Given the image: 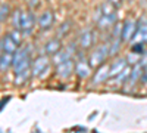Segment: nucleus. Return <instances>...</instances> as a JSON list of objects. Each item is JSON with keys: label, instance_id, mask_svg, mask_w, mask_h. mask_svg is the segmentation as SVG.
Returning a JSON list of instances; mask_svg holds the SVG:
<instances>
[{"label": "nucleus", "instance_id": "nucleus-1", "mask_svg": "<svg viewBox=\"0 0 147 133\" xmlns=\"http://www.w3.org/2000/svg\"><path fill=\"white\" fill-rule=\"evenodd\" d=\"M15 72H21L27 68H31L30 62V47H18V50L13 53V62H12Z\"/></svg>", "mask_w": 147, "mask_h": 133}, {"label": "nucleus", "instance_id": "nucleus-2", "mask_svg": "<svg viewBox=\"0 0 147 133\" xmlns=\"http://www.w3.org/2000/svg\"><path fill=\"white\" fill-rule=\"evenodd\" d=\"M110 50V47H109V43H102L99 47H96V50L90 55V59H88V62H90V67H99L105 59L106 56H109Z\"/></svg>", "mask_w": 147, "mask_h": 133}, {"label": "nucleus", "instance_id": "nucleus-3", "mask_svg": "<svg viewBox=\"0 0 147 133\" xmlns=\"http://www.w3.org/2000/svg\"><path fill=\"white\" fill-rule=\"evenodd\" d=\"M49 64L50 62H49L47 56H38L31 65V76L43 78L49 72Z\"/></svg>", "mask_w": 147, "mask_h": 133}, {"label": "nucleus", "instance_id": "nucleus-4", "mask_svg": "<svg viewBox=\"0 0 147 133\" xmlns=\"http://www.w3.org/2000/svg\"><path fill=\"white\" fill-rule=\"evenodd\" d=\"M34 24H35V18L32 15V12L30 10H25V12H22V15H21V33L24 37H27V35H31L32 33V27H34Z\"/></svg>", "mask_w": 147, "mask_h": 133}, {"label": "nucleus", "instance_id": "nucleus-5", "mask_svg": "<svg viewBox=\"0 0 147 133\" xmlns=\"http://www.w3.org/2000/svg\"><path fill=\"white\" fill-rule=\"evenodd\" d=\"M137 27L138 24L136 19H127L122 24V42H132L134 35L137 33Z\"/></svg>", "mask_w": 147, "mask_h": 133}, {"label": "nucleus", "instance_id": "nucleus-6", "mask_svg": "<svg viewBox=\"0 0 147 133\" xmlns=\"http://www.w3.org/2000/svg\"><path fill=\"white\" fill-rule=\"evenodd\" d=\"M146 43H147V18H141L131 44H146Z\"/></svg>", "mask_w": 147, "mask_h": 133}, {"label": "nucleus", "instance_id": "nucleus-7", "mask_svg": "<svg viewBox=\"0 0 147 133\" xmlns=\"http://www.w3.org/2000/svg\"><path fill=\"white\" fill-rule=\"evenodd\" d=\"M143 72H144V67L141 65V62L136 64L132 68H131V74H129V78L125 81V89H131L134 84H136L138 80H141V76H143Z\"/></svg>", "mask_w": 147, "mask_h": 133}, {"label": "nucleus", "instance_id": "nucleus-8", "mask_svg": "<svg viewBox=\"0 0 147 133\" xmlns=\"http://www.w3.org/2000/svg\"><path fill=\"white\" fill-rule=\"evenodd\" d=\"M75 52V44H69L68 47H65V49H60L59 52H56L53 55V62L56 65L62 64V62H66L71 59V55Z\"/></svg>", "mask_w": 147, "mask_h": 133}, {"label": "nucleus", "instance_id": "nucleus-9", "mask_svg": "<svg viewBox=\"0 0 147 133\" xmlns=\"http://www.w3.org/2000/svg\"><path fill=\"white\" fill-rule=\"evenodd\" d=\"M57 76L62 77V78H68L74 71H75V62L72 61V59H69V61L66 62H62L57 65Z\"/></svg>", "mask_w": 147, "mask_h": 133}, {"label": "nucleus", "instance_id": "nucleus-10", "mask_svg": "<svg viewBox=\"0 0 147 133\" xmlns=\"http://www.w3.org/2000/svg\"><path fill=\"white\" fill-rule=\"evenodd\" d=\"M75 72L80 78H87L91 74V67L90 62H87L84 58H80V61L75 62Z\"/></svg>", "mask_w": 147, "mask_h": 133}, {"label": "nucleus", "instance_id": "nucleus-11", "mask_svg": "<svg viewBox=\"0 0 147 133\" xmlns=\"http://www.w3.org/2000/svg\"><path fill=\"white\" fill-rule=\"evenodd\" d=\"M127 67H128L127 58H118V59H115V61L112 62V65H110L109 76H110V77H116V76L121 74V72L124 71Z\"/></svg>", "mask_w": 147, "mask_h": 133}, {"label": "nucleus", "instance_id": "nucleus-12", "mask_svg": "<svg viewBox=\"0 0 147 133\" xmlns=\"http://www.w3.org/2000/svg\"><path fill=\"white\" fill-rule=\"evenodd\" d=\"M93 31L90 28H84L81 33H80V37H78V44L81 49H87L93 44Z\"/></svg>", "mask_w": 147, "mask_h": 133}, {"label": "nucleus", "instance_id": "nucleus-13", "mask_svg": "<svg viewBox=\"0 0 147 133\" xmlns=\"http://www.w3.org/2000/svg\"><path fill=\"white\" fill-rule=\"evenodd\" d=\"M2 47H3V52H7V53H15L18 50V42L12 37V34H7L2 39Z\"/></svg>", "mask_w": 147, "mask_h": 133}, {"label": "nucleus", "instance_id": "nucleus-14", "mask_svg": "<svg viewBox=\"0 0 147 133\" xmlns=\"http://www.w3.org/2000/svg\"><path fill=\"white\" fill-rule=\"evenodd\" d=\"M116 21H118V14L112 12V14H103L97 19V24H99L100 28H109L110 25H115Z\"/></svg>", "mask_w": 147, "mask_h": 133}, {"label": "nucleus", "instance_id": "nucleus-15", "mask_svg": "<svg viewBox=\"0 0 147 133\" xmlns=\"http://www.w3.org/2000/svg\"><path fill=\"white\" fill-rule=\"evenodd\" d=\"M53 12L52 10H44L43 14L38 16V25L41 27V30H49L53 24Z\"/></svg>", "mask_w": 147, "mask_h": 133}, {"label": "nucleus", "instance_id": "nucleus-16", "mask_svg": "<svg viewBox=\"0 0 147 133\" xmlns=\"http://www.w3.org/2000/svg\"><path fill=\"white\" fill-rule=\"evenodd\" d=\"M109 71H110V65H102L99 70H97L96 76L93 78V84H100V83L106 81L107 78H110Z\"/></svg>", "mask_w": 147, "mask_h": 133}, {"label": "nucleus", "instance_id": "nucleus-17", "mask_svg": "<svg viewBox=\"0 0 147 133\" xmlns=\"http://www.w3.org/2000/svg\"><path fill=\"white\" fill-rule=\"evenodd\" d=\"M60 39H52V40H49L46 44H44V49H43V52H44V55H55L56 52H59L60 50Z\"/></svg>", "mask_w": 147, "mask_h": 133}, {"label": "nucleus", "instance_id": "nucleus-18", "mask_svg": "<svg viewBox=\"0 0 147 133\" xmlns=\"http://www.w3.org/2000/svg\"><path fill=\"white\" fill-rule=\"evenodd\" d=\"M12 62H13V53H7L3 52V55L0 56V71L5 72L12 67Z\"/></svg>", "mask_w": 147, "mask_h": 133}, {"label": "nucleus", "instance_id": "nucleus-19", "mask_svg": "<svg viewBox=\"0 0 147 133\" xmlns=\"http://www.w3.org/2000/svg\"><path fill=\"white\" fill-rule=\"evenodd\" d=\"M121 42H122V39H119V37H113L112 42L109 43V47H110L109 53H110V56H115V55L119 52V49H121Z\"/></svg>", "mask_w": 147, "mask_h": 133}, {"label": "nucleus", "instance_id": "nucleus-20", "mask_svg": "<svg viewBox=\"0 0 147 133\" xmlns=\"http://www.w3.org/2000/svg\"><path fill=\"white\" fill-rule=\"evenodd\" d=\"M30 74H31V68H27V70H24V71H21V72H16V80H15V83L16 84H24L27 81V78L30 77Z\"/></svg>", "mask_w": 147, "mask_h": 133}, {"label": "nucleus", "instance_id": "nucleus-21", "mask_svg": "<svg viewBox=\"0 0 147 133\" xmlns=\"http://www.w3.org/2000/svg\"><path fill=\"white\" fill-rule=\"evenodd\" d=\"M69 30H71V21H65L62 25L59 27V31H57V39H62V37H65V35L69 33Z\"/></svg>", "mask_w": 147, "mask_h": 133}, {"label": "nucleus", "instance_id": "nucleus-22", "mask_svg": "<svg viewBox=\"0 0 147 133\" xmlns=\"http://www.w3.org/2000/svg\"><path fill=\"white\" fill-rule=\"evenodd\" d=\"M129 74H131V68L127 67L124 71L121 72V74H118V76L115 77V83H125V81L129 78Z\"/></svg>", "mask_w": 147, "mask_h": 133}, {"label": "nucleus", "instance_id": "nucleus-23", "mask_svg": "<svg viewBox=\"0 0 147 133\" xmlns=\"http://www.w3.org/2000/svg\"><path fill=\"white\" fill-rule=\"evenodd\" d=\"M21 15H22L21 10H15L13 12V16H12V24H13V27L16 30L21 27Z\"/></svg>", "mask_w": 147, "mask_h": 133}, {"label": "nucleus", "instance_id": "nucleus-24", "mask_svg": "<svg viewBox=\"0 0 147 133\" xmlns=\"http://www.w3.org/2000/svg\"><path fill=\"white\" fill-rule=\"evenodd\" d=\"M9 12H10V8L9 5H2L0 6V21H5L9 15Z\"/></svg>", "mask_w": 147, "mask_h": 133}, {"label": "nucleus", "instance_id": "nucleus-25", "mask_svg": "<svg viewBox=\"0 0 147 133\" xmlns=\"http://www.w3.org/2000/svg\"><path fill=\"white\" fill-rule=\"evenodd\" d=\"M121 0H109V3H112V5H119Z\"/></svg>", "mask_w": 147, "mask_h": 133}, {"label": "nucleus", "instance_id": "nucleus-26", "mask_svg": "<svg viewBox=\"0 0 147 133\" xmlns=\"http://www.w3.org/2000/svg\"><path fill=\"white\" fill-rule=\"evenodd\" d=\"M6 101H7V98H6V99H3V101H2V104H0V110H2V108H3V105H5V104H6Z\"/></svg>", "mask_w": 147, "mask_h": 133}, {"label": "nucleus", "instance_id": "nucleus-27", "mask_svg": "<svg viewBox=\"0 0 147 133\" xmlns=\"http://www.w3.org/2000/svg\"><path fill=\"white\" fill-rule=\"evenodd\" d=\"M3 55V47H2V43H0V56Z\"/></svg>", "mask_w": 147, "mask_h": 133}]
</instances>
